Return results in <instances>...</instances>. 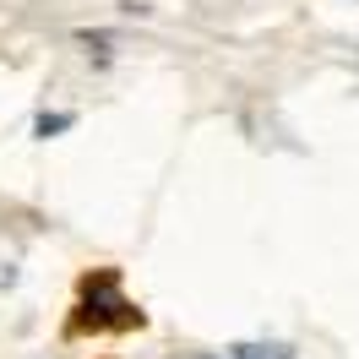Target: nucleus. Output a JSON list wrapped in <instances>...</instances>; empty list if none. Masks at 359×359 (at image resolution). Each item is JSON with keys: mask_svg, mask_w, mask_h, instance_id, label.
Wrapping results in <instances>:
<instances>
[{"mask_svg": "<svg viewBox=\"0 0 359 359\" xmlns=\"http://www.w3.org/2000/svg\"><path fill=\"white\" fill-rule=\"evenodd\" d=\"M142 321H147V316L136 311L131 299H120V278H114V272H98V278L82 283V305H76L71 332H131Z\"/></svg>", "mask_w": 359, "mask_h": 359, "instance_id": "obj_1", "label": "nucleus"}, {"mask_svg": "<svg viewBox=\"0 0 359 359\" xmlns=\"http://www.w3.org/2000/svg\"><path fill=\"white\" fill-rule=\"evenodd\" d=\"M229 359H294L289 343H229Z\"/></svg>", "mask_w": 359, "mask_h": 359, "instance_id": "obj_2", "label": "nucleus"}, {"mask_svg": "<svg viewBox=\"0 0 359 359\" xmlns=\"http://www.w3.org/2000/svg\"><path fill=\"white\" fill-rule=\"evenodd\" d=\"M66 126H76V114H44V120H39V136H55V131H66Z\"/></svg>", "mask_w": 359, "mask_h": 359, "instance_id": "obj_3", "label": "nucleus"}]
</instances>
